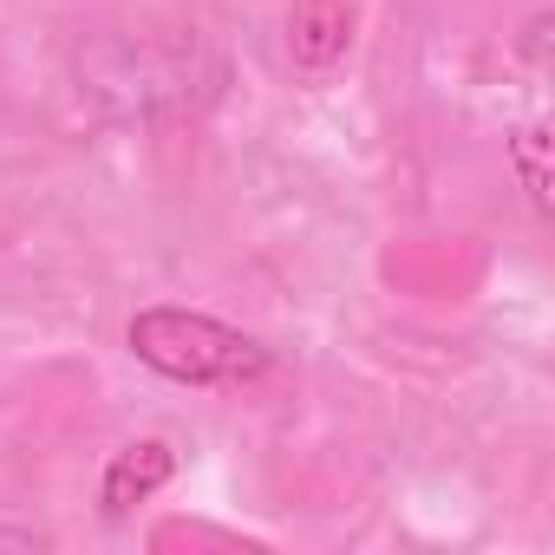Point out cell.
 I'll return each instance as SVG.
<instances>
[{
  "mask_svg": "<svg viewBox=\"0 0 555 555\" xmlns=\"http://www.w3.org/2000/svg\"><path fill=\"white\" fill-rule=\"evenodd\" d=\"M125 347L157 379H177L196 392H242L274 373V353L255 334H242L216 314H196V308H138L125 327Z\"/></svg>",
  "mask_w": 555,
  "mask_h": 555,
  "instance_id": "6da1fadb",
  "label": "cell"
},
{
  "mask_svg": "<svg viewBox=\"0 0 555 555\" xmlns=\"http://www.w3.org/2000/svg\"><path fill=\"white\" fill-rule=\"evenodd\" d=\"M0 548H53V529H40L34 516H14L0 503Z\"/></svg>",
  "mask_w": 555,
  "mask_h": 555,
  "instance_id": "5b68a950",
  "label": "cell"
},
{
  "mask_svg": "<svg viewBox=\"0 0 555 555\" xmlns=\"http://www.w3.org/2000/svg\"><path fill=\"white\" fill-rule=\"evenodd\" d=\"M170 470H177V451H170V444H157V438L125 444V451L112 457L105 483H99V509H105L112 522H118V516H131L157 483H170Z\"/></svg>",
  "mask_w": 555,
  "mask_h": 555,
  "instance_id": "7a4b0ae2",
  "label": "cell"
},
{
  "mask_svg": "<svg viewBox=\"0 0 555 555\" xmlns=\"http://www.w3.org/2000/svg\"><path fill=\"white\" fill-rule=\"evenodd\" d=\"M542 144H548V131H542V125H529V131H516V138H509V157H516V170H522V190H529L535 216H548V170H542Z\"/></svg>",
  "mask_w": 555,
  "mask_h": 555,
  "instance_id": "277c9868",
  "label": "cell"
},
{
  "mask_svg": "<svg viewBox=\"0 0 555 555\" xmlns=\"http://www.w3.org/2000/svg\"><path fill=\"white\" fill-rule=\"evenodd\" d=\"M288 47H295V66L327 73L353 47V14L340 8V0H301L295 21H288Z\"/></svg>",
  "mask_w": 555,
  "mask_h": 555,
  "instance_id": "3957f363",
  "label": "cell"
}]
</instances>
